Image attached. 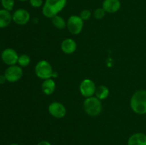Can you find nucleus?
<instances>
[{"label": "nucleus", "instance_id": "obj_1", "mask_svg": "<svg viewBox=\"0 0 146 145\" xmlns=\"http://www.w3.org/2000/svg\"><path fill=\"white\" fill-rule=\"evenodd\" d=\"M130 105L133 112L138 115L146 114V90H139L133 93L131 98Z\"/></svg>", "mask_w": 146, "mask_h": 145}, {"label": "nucleus", "instance_id": "obj_2", "mask_svg": "<svg viewBox=\"0 0 146 145\" xmlns=\"http://www.w3.org/2000/svg\"><path fill=\"white\" fill-rule=\"evenodd\" d=\"M67 0H46L42 7V14L48 18L58 15L66 7Z\"/></svg>", "mask_w": 146, "mask_h": 145}, {"label": "nucleus", "instance_id": "obj_3", "mask_svg": "<svg viewBox=\"0 0 146 145\" xmlns=\"http://www.w3.org/2000/svg\"><path fill=\"white\" fill-rule=\"evenodd\" d=\"M84 109L87 115L91 117L98 116L102 112V102L96 97L86 98L83 104Z\"/></svg>", "mask_w": 146, "mask_h": 145}, {"label": "nucleus", "instance_id": "obj_4", "mask_svg": "<svg viewBox=\"0 0 146 145\" xmlns=\"http://www.w3.org/2000/svg\"><path fill=\"white\" fill-rule=\"evenodd\" d=\"M34 71L38 78L42 80H46L51 78L54 74V71L51 65L48 61L46 60H41L38 61L35 65Z\"/></svg>", "mask_w": 146, "mask_h": 145}, {"label": "nucleus", "instance_id": "obj_5", "mask_svg": "<svg viewBox=\"0 0 146 145\" xmlns=\"http://www.w3.org/2000/svg\"><path fill=\"white\" fill-rule=\"evenodd\" d=\"M84 21L78 15H71L67 21L66 27L72 35H78L82 31Z\"/></svg>", "mask_w": 146, "mask_h": 145}, {"label": "nucleus", "instance_id": "obj_6", "mask_svg": "<svg viewBox=\"0 0 146 145\" xmlns=\"http://www.w3.org/2000/svg\"><path fill=\"white\" fill-rule=\"evenodd\" d=\"M7 81L9 82H15L19 80L23 76V70L19 65H14L9 66L4 72Z\"/></svg>", "mask_w": 146, "mask_h": 145}, {"label": "nucleus", "instance_id": "obj_7", "mask_svg": "<svg viewBox=\"0 0 146 145\" xmlns=\"http://www.w3.org/2000/svg\"><path fill=\"white\" fill-rule=\"evenodd\" d=\"M96 86V84L91 79H84L81 81L79 85V91L83 97L87 98L93 97L95 95Z\"/></svg>", "mask_w": 146, "mask_h": 145}, {"label": "nucleus", "instance_id": "obj_8", "mask_svg": "<svg viewBox=\"0 0 146 145\" xmlns=\"http://www.w3.org/2000/svg\"><path fill=\"white\" fill-rule=\"evenodd\" d=\"M48 113L54 118L61 119L66 115V109L62 103L59 102H53L48 107Z\"/></svg>", "mask_w": 146, "mask_h": 145}, {"label": "nucleus", "instance_id": "obj_9", "mask_svg": "<svg viewBox=\"0 0 146 145\" xmlns=\"http://www.w3.org/2000/svg\"><path fill=\"white\" fill-rule=\"evenodd\" d=\"M1 58L3 62L6 65L10 66V65H14L17 63L19 55L14 49L11 48H5L1 52Z\"/></svg>", "mask_w": 146, "mask_h": 145}, {"label": "nucleus", "instance_id": "obj_10", "mask_svg": "<svg viewBox=\"0 0 146 145\" xmlns=\"http://www.w3.org/2000/svg\"><path fill=\"white\" fill-rule=\"evenodd\" d=\"M29 20L30 14L25 9H18L12 14V21L18 25H25Z\"/></svg>", "mask_w": 146, "mask_h": 145}, {"label": "nucleus", "instance_id": "obj_11", "mask_svg": "<svg viewBox=\"0 0 146 145\" xmlns=\"http://www.w3.org/2000/svg\"><path fill=\"white\" fill-rule=\"evenodd\" d=\"M121 4L120 0H104L102 4V8L106 13L114 14L121 9Z\"/></svg>", "mask_w": 146, "mask_h": 145}, {"label": "nucleus", "instance_id": "obj_12", "mask_svg": "<svg viewBox=\"0 0 146 145\" xmlns=\"http://www.w3.org/2000/svg\"><path fill=\"white\" fill-rule=\"evenodd\" d=\"M77 48L76 42L72 38H65L61 42V49L65 54H72Z\"/></svg>", "mask_w": 146, "mask_h": 145}, {"label": "nucleus", "instance_id": "obj_13", "mask_svg": "<svg viewBox=\"0 0 146 145\" xmlns=\"http://www.w3.org/2000/svg\"><path fill=\"white\" fill-rule=\"evenodd\" d=\"M127 145H146V134L141 132L133 134L128 138Z\"/></svg>", "mask_w": 146, "mask_h": 145}, {"label": "nucleus", "instance_id": "obj_14", "mask_svg": "<svg viewBox=\"0 0 146 145\" xmlns=\"http://www.w3.org/2000/svg\"><path fill=\"white\" fill-rule=\"evenodd\" d=\"M12 21V14L10 11L1 9H0V28L8 26Z\"/></svg>", "mask_w": 146, "mask_h": 145}, {"label": "nucleus", "instance_id": "obj_15", "mask_svg": "<svg viewBox=\"0 0 146 145\" xmlns=\"http://www.w3.org/2000/svg\"><path fill=\"white\" fill-rule=\"evenodd\" d=\"M42 92L46 95H51L56 90V82L52 78L44 80L41 85Z\"/></svg>", "mask_w": 146, "mask_h": 145}, {"label": "nucleus", "instance_id": "obj_16", "mask_svg": "<svg viewBox=\"0 0 146 145\" xmlns=\"http://www.w3.org/2000/svg\"><path fill=\"white\" fill-rule=\"evenodd\" d=\"M109 89L106 85H100L97 87L95 92V97H96L100 100L106 99L109 95Z\"/></svg>", "mask_w": 146, "mask_h": 145}, {"label": "nucleus", "instance_id": "obj_17", "mask_svg": "<svg viewBox=\"0 0 146 145\" xmlns=\"http://www.w3.org/2000/svg\"><path fill=\"white\" fill-rule=\"evenodd\" d=\"M51 22L53 25L58 29H64L67 25V22L64 20V18L58 15H56L53 17L51 18Z\"/></svg>", "mask_w": 146, "mask_h": 145}, {"label": "nucleus", "instance_id": "obj_18", "mask_svg": "<svg viewBox=\"0 0 146 145\" xmlns=\"http://www.w3.org/2000/svg\"><path fill=\"white\" fill-rule=\"evenodd\" d=\"M31 63V58L27 54H21V55H19L18 58V65L21 68H24V67L28 66Z\"/></svg>", "mask_w": 146, "mask_h": 145}, {"label": "nucleus", "instance_id": "obj_19", "mask_svg": "<svg viewBox=\"0 0 146 145\" xmlns=\"http://www.w3.org/2000/svg\"><path fill=\"white\" fill-rule=\"evenodd\" d=\"M1 4L4 9L11 11L14 9L15 1L14 0H1Z\"/></svg>", "mask_w": 146, "mask_h": 145}, {"label": "nucleus", "instance_id": "obj_20", "mask_svg": "<svg viewBox=\"0 0 146 145\" xmlns=\"http://www.w3.org/2000/svg\"><path fill=\"white\" fill-rule=\"evenodd\" d=\"M106 12L105 11V10L101 7V8H98L94 11V18H96V19H102L103 18H104Z\"/></svg>", "mask_w": 146, "mask_h": 145}, {"label": "nucleus", "instance_id": "obj_21", "mask_svg": "<svg viewBox=\"0 0 146 145\" xmlns=\"http://www.w3.org/2000/svg\"><path fill=\"white\" fill-rule=\"evenodd\" d=\"M79 16L81 17V19L83 20L84 21H88L91 16V12L90 10L88 9H84L81 11L80 13Z\"/></svg>", "mask_w": 146, "mask_h": 145}, {"label": "nucleus", "instance_id": "obj_22", "mask_svg": "<svg viewBox=\"0 0 146 145\" xmlns=\"http://www.w3.org/2000/svg\"><path fill=\"white\" fill-rule=\"evenodd\" d=\"M29 3L34 8H39L43 5V0H29Z\"/></svg>", "mask_w": 146, "mask_h": 145}, {"label": "nucleus", "instance_id": "obj_23", "mask_svg": "<svg viewBox=\"0 0 146 145\" xmlns=\"http://www.w3.org/2000/svg\"><path fill=\"white\" fill-rule=\"evenodd\" d=\"M6 81H7V79H6L4 75H0V85L4 84Z\"/></svg>", "mask_w": 146, "mask_h": 145}, {"label": "nucleus", "instance_id": "obj_24", "mask_svg": "<svg viewBox=\"0 0 146 145\" xmlns=\"http://www.w3.org/2000/svg\"><path fill=\"white\" fill-rule=\"evenodd\" d=\"M37 145H51V144L49 142H48V141L44 140L38 142V143L37 144Z\"/></svg>", "mask_w": 146, "mask_h": 145}, {"label": "nucleus", "instance_id": "obj_25", "mask_svg": "<svg viewBox=\"0 0 146 145\" xmlns=\"http://www.w3.org/2000/svg\"><path fill=\"white\" fill-rule=\"evenodd\" d=\"M9 145H20V144H17V143H13V144H9Z\"/></svg>", "mask_w": 146, "mask_h": 145}, {"label": "nucleus", "instance_id": "obj_26", "mask_svg": "<svg viewBox=\"0 0 146 145\" xmlns=\"http://www.w3.org/2000/svg\"><path fill=\"white\" fill-rule=\"evenodd\" d=\"M18 1H29V0H18Z\"/></svg>", "mask_w": 146, "mask_h": 145}]
</instances>
